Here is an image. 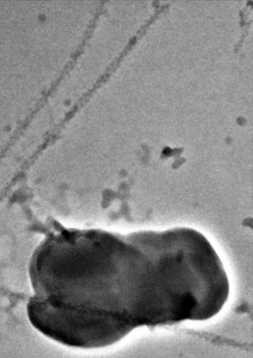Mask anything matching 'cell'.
Segmentation results:
<instances>
[{"mask_svg":"<svg viewBox=\"0 0 253 358\" xmlns=\"http://www.w3.org/2000/svg\"><path fill=\"white\" fill-rule=\"evenodd\" d=\"M26 311L38 331L70 347L102 348L129 334L122 324L95 310L50 303L34 296L29 299Z\"/></svg>","mask_w":253,"mask_h":358,"instance_id":"obj_1","label":"cell"}]
</instances>
